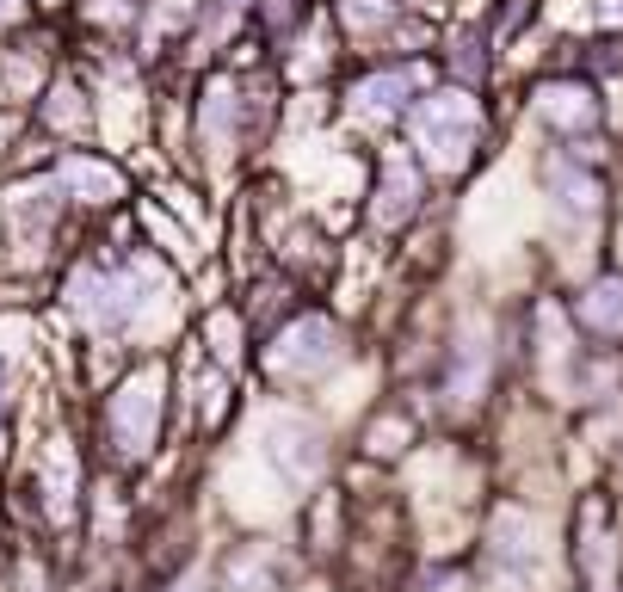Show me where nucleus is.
Instances as JSON below:
<instances>
[{
    "instance_id": "obj_5",
    "label": "nucleus",
    "mask_w": 623,
    "mask_h": 592,
    "mask_svg": "<svg viewBox=\"0 0 623 592\" xmlns=\"http://www.w3.org/2000/svg\"><path fill=\"white\" fill-rule=\"evenodd\" d=\"M438 62H445L457 87H482L494 68V37L482 25H451V31H438Z\"/></svg>"
},
{
    "instance_id": "obj_2",
    "label": "nucleus",
    "mask_w": 623,
    "mask_h": 592,
    "mask_svg": "<svg viewBox=\"0 0 623 592\" xmlns=\"http://www.w3.org/2000/svg\"><path fill=\"white\" fill-rule=\"evenodd\" d=\"M426 210V161L414 148L389 142L377 155V179H371V204H364V222L377 235H401L408 222Z\"/></svg>"
},
{
    "instance_id": "obj_6",
    "label": "nucleus",
    "mask_w": 623,
    "mask_h": 592,
    "mask_svg": "<svg viewBox=\"0 0 623 592\" xmlns=\"http://www.w3.org/2000/svg\"><path fill=\"white\" fill-rule=\"evenodd\" d=\"M580 321L599 333H623V278H593L580 296Z\"/></svg>"
},
{
    "instance_id": "obj_1",
    "label": "nucleus",
    "mask_w": 623,
    "mask_h": 592,
    "mask_svg": "<svg viewBox=\"0 0 623 592\" xmlns=\"http://www.w3.org/2000/svg\"><path fill=\"white\" fill-rule=\"evenodd\" d=\"M401 130H408V148L432 173H463L488 142V118H482V105H475V87H457V81L451 87H426L408 105Z\"/></svg>"
},
{
    "instance_id": "obj_4",
    "label": "nucleus",
    "mask_w": 623,
    "mask_h": 592,
    "mask_svg": "<svg viewBox=\"0 0 623 592\" xmlns=\"http://www.w3.org/2000/svg\"><path fill=\"white\" fill-rule=\"evenodd\" d=\"M56 179L75 210H112L130 198V173L112 155H93V148H62L56 155Z\"/></svg>"
},
{
    "instance_id": "obj_3",
    "label": "nucleus",
    "mask_w": 623,
    "mask_h": 592,
    "mask_svg": "<svg viewBox=\"0 0 623 592\" xmlns=\"http://www.w3.org/2000/svg\"><path fill=\"white\" fill-rule=\"evenodd\" d=\"M31 124L50 130L62 148H87V136L99 130V105H93V87L81 81L75 68H56L50 87L38 93V105H31Z\"/></svg>"
}]
</instances>
